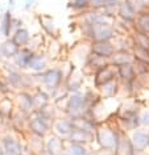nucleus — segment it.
Listing matches in <instances>:
<instances>
[{
  "label": "nucleus",
  "mask_w": 149,
  "mask_h": 155,
  "mask_svg": "<svg viewBox=\"0 0 149 155\" xmlns=\"http://www.w3.org/2000/svg\"><path fill=\"white\" fill-rule=\"evenodd\" d=\"M52 120L45 117L41 112L34 110L28 117V130L30 131V134L45 138L52 130Z\"/></svg>",
  "instance_id": "nucleus-1"
},
{
  "label": "nucleus",
  "mask_w": 149,
  "mask_h": 155,
  "mask_svg": "<svg viewBox=\"0 0 149 155\" xmlns=\"http://www.w3.org/2000/svg\"><path fill=\"white\" fill-rule=\"evenodd\" d=\"M23 147L21 141L12 134L5 133L0 135V149L3 155H21Z\"/></svg>",
  "instance_id": "nucleus-2"
},
{
  "label": "nucleus",
  "mask_w": 149,
  "mask_h": 155,
  "mask_svg": "<svg viewBox=\"0 0 149 155\" xmlns=\"http://www.w3.org/2000/svg\"><path fill=\"white\" fill-rule=\"evenodd\" d=\"M3 71H4V75L2 78L4 79L5 84L8 86L11 90L15 91H23V83H21V71L17 70L13 64L4 66L3 67Z\"/></svg>",
  "instance_id": "nucleus-3"
},
{
  "label": "nucleus",
  "mask_w": 149,
  "mask_h": 155,
  "mask_svg": "<svg viewBox=\"0 0 149 155\" xmlns=\"http://www.w3.org/2000/svg\"><path fill=\"white\" fill-rule=\"evenodd\" d=\"M15 107L19 112L24 113L26 116H30L34 112V104H33V96L29 91H17L16 100H15Z\"/></svg>",
  "instance_id": "nucleus-4"
},
{
  "label": "nucleus",
  "mask_w": 149,
  "mask_h": 155,
  "mask_svg": "<svg viewBox=\"0 0 149 155\" xmlns=\"http://www.w3.org/2000/svg\"><path fill=\"white\" fill-rule=\"evenodd\" d=\"M34 53L36 51L30 50L28 46H25V48H20L19 53L13 57V66L17 70H20V71H24V70H26V67H28V64H29L30 59L33 58Z\"/></svg>",
  "instance_id": "nucleus-5"
},
{
  "label": "nucleus",
  "mask_w": 149,
  "mask_h": 155,
  "mask_svg": "<svg viewBox=\"0 0 149 155\" xmlns=\"http://www.w3.org/2000/svg\"><path fill=\"white\" fill-rule=\"evenodd\" d=\"M91 26L92 38H95L96 42H106L112 37V28L108 24H102V22H95L90 25Z\"/></svg>",
  "instance_id": "nucleus-6"
},
{
  "label": "nucleus",
  "mask_w": 149,
  "mask_h": 155,
  "mask_svg": "<svg viewBox=\"0 0 149 155\" xmlns=\"http://www.w3.org/2000/svg\"><path fill=\"white\" fill-rule=\"evenodd\" d=\"M85 97L79 94H73L68 99V104H66V112L73 116V117H77L78 114L81 113V110L83 109L85 107Z\"/></svg>",
  "instance_id": "nucleus-7"
},
{
  "label": "nucleus",
  "mask_w": 149,
  "mask_h": 155,
  "mask_svg": "<svg viewBox=\"0 0 149 155\" xmlns=\"http://www.w3.org/2000/svg\"><path fill=\"white\" fill-rule=\"evenodd\" d=\"M52 129L54 131V135H57L58 138L68 139L70 131L73 129V125L70 120H58L52 124Z\"/></svg>",
  "instance_id": "nucleus-8"
},
{
  "label": "nucleus",
  "mask_w": 149,
  "mask_h": 155,
  "mask_svg": "<svg viewBox=\"0 0 149 155\" xmlns=\"http://www.w3.org/2000/svg\"><path fill=\"white\" fill-rule=\"evenodd\" d=\"M44 149L48 150L52 155H61L64 153V139L58 138L57 135H50L44 142Z\"/></svg>",
  "instance_id": "nucleus-9"
},
{
  "label": "nucleus",
  "mask_w": 149,
  "mask_h": 155,
  "mask_svg": "<svg viewBox=\"0 0 149 155\" xmlns=\"http://www.w3.org/2000/svg\"><path fill=\"white\" fill-rule=\"evenodd\" d=\"M12 11L7 9L0 13V29H2V37L9 38L12 34Z\"/></svg>",
  "instance_id": "nucleus-10"
},
{
  "label": "nucleus",
  "mask_w": 149,
  "mask_h": 155,
  "mask_svg": "<svg viewBox=\"0 0 149 155\" xmlns=\"http://www.w3.org/2000/svg\"><path fill=\"white\" fill-rule=\"evenodd\" d=\"M30 38L32 37H30V33L26 28H20L11 34V40H12L19 48H25V46H28L30 42Z\"/></svg>",
  "instance_id": "nucleus-11"
},
{
  "label": "nucleus",
  "mask_w": 149,
  "mask_h": 155,
  "mask_svg": "<svg viewBox=\"0 0 149 155\" xmlns=\"http://www.w3.org/2000/svg\"><path fill=\"white\" fill-rule=\"evenodd\" d=\"M46 67H48V59H46V57L34 53V55L30 59L26 70H29L32 72H41V71H45Z\"/></svg>",
  "instance_id": "nucleus-12"
},
{
  "label": "nucleus",
  "mask_w": 149,
  "mask_h": 155,
  "mask_svg": "<svg viewBox=\"0 0 149 155\" xmlns=\"http://www.w3.org/2000/svg\"><path fill=\"white\" fill-rule=\"evenodd\" d=\"M33 96V104H34V110L42 109V108L48 107L50 103V96L45 90H37L34 94H32Z\"/></svg>",
  "instance_id": "nucleus-13"
},
{
  "label": "nucleus",
  "mask_w": 149,
  "mask_h": 155,
  "mask_svg": "<svg viewBox=\"0 0 149 155\" xmlns=\"http://www.w3.org/2000/svg\"><path fill=\"white\" fill-rule=\"evenodd\" d=\"M90 138H91L90 131L83 130V129H77V127H73L68 137L70 143H79V145H82L85 142H88Z\"/></svg>",
  "instance_id": "nucleus-14"
},
{
  "label": "nucleus",
  "mask_w": 149,
  "mask_h": 155,
  "mask_svg": "<svg viewBox=\"0 0 149 155\" xmlns=\"http://www.w3.org/2000/svg\"><path fill=\"white\" fill-rule=\"evenodd\" d=\"M19 50H20V48L11 40V37L5 38L2 42V51H3V58L4 59H13V57L19 53Z\"/></svg>",
  "instance_id": "nucleus-15"
},
{
  "label": "nucleus",
  "mask_w": 149,
  "mask_h": 155,
  "mask_svg": "<svg viewBox=\"0 0 149 155\" xmlns=\"http://www.w3.org/2000/svg\"><path fill=\"white\" fill-rule=\"evenodd\" d=\"M15 110H16L15 109V103L8 96H5L4 99L0 100V114H2V117L4 118L5 121H8L11 118V116L13 114Z\"/></svg>",
  "instance_id": "nucleus-16"
},
{
  "label": "nucleus",
  "mask_w": 149,
  "mask_h": 155,
  "mask_svg": "<svg viewBox=\"0 0 149 155\" xmlns=\"http://www.w3.org/2000/svg\"><path fill=\"white\" fill-rule=\"evenodd\" d=\"M92 51L100 57H109V55H112L113 49H112L111 45L107 44V42H98V44L94 45Z\"/></svg>",
  "instance_id": "nucleus-17"
},
{
  "label": "nucleus",
  "mask_w": 149,
  "mask_h": 155,
  "mask_svg": "<svg viewBox=\"0 0 149 155\" xmlns=\"http://www.w3.org/2000/svg\"><path fill=\"white\" fill-rule=\"evenodd\" d=\"M40 24L42 26V29L45 30L49 36H54L56 34V25H54V20L50 16H40Z\"/></svg>",
  "instance_id": "nucleus-18"
},
{
  "label": "nucleus",
  "mask_w": 149,
  "mask_h": 155,
  "mask_svg": "<svg viewBox=\"0 0 149 155\" xmlns=\"http://www.w3.org/2000/svg\"><path fill=\"white\" fill-rule=\"evenodd\" d=\"M113 78V72L112 70L108 67V66H106L104 68H102L99 74H98L96 76V84H107L108 82H111Z\"/></svg>",
  "instance_id": "nucleus-19"
},
{
  "label": "nucleus",
  "mask_w": 149,
  "mask_h": 155,
  "mask_svg": "<svg viewBox=\"0 0 149 155\" xmlns=\"http://www.w3.org/2000/svg\"><path fill=\"white\" fill-rule=\"evenodd\" d=\"M133 143H135L136 149L144 150L145 147H147V145H148V135L144 134V133H140V131H137V133L133 135Z\"/></svg>",
  "instance_id": "nucleus-20"
},
{
  "label": "nucleus",
  "mask_w": 149,
  "mask_h": 155,
  "mask_svg": "<svg viewBox=\"0 0 149 155\" xmlns=\"http://www.w3.org/2000/svg\"><path fill=\"white\" fill-rule=\"evenodd\" d=\"M133 13H135V12L129 8L127 3H124V4L120 5V15L125 18V20H129V21L133 20Z\"/></svg>",
  "instance_id": "nucleus-21"
},
{
  "label": "nucleus",
  "mask_w": 149,
  "mask_h": 155,
  "mask_svg": "<svg viewBox=\"0 0 149 155\" xmlns=\"http://www.w3.org/2000/svg\"><path fill=\"white\" fill-rule=\"evenodd\" d=\"M88 5V0H70L69 7L74 9H83Z\"/></svg>",
  "instance_id": "nucleus-22"
},
{
  "label": "nucleus",
  "mask_w": 149,
  "mask_h": 155,
  "mask_svg": "<svg viewBox=\"0 0 149 155\" xmlns=\"http://www.w3.org/2000/svg\"><path fill=\"white\" fill-rule=\"evenodd\" d=\"M137 24H139L140 29L143 30V32H149V15H143V16H140Z\"/></svg>",
  "instance_id": "nucleus-23"
},
{
  "label": "nucleus",
  "mask_w": 149,
  "mask_h": 155,
  "mask_svg": "<svg viewBox=\"0 0 149 155\" xmlns=\"http://www.w3.org/2000/svg\"><path fill=\"white\" fill-rule=\"evenodd\" d=\"M120 74L124 79L125 78H127V79H131V78L133 76V68L129 64H123L121 68H120Z\"/></svg>",
  "instance_id": "nucleus-24"
},
{
  "label": "nucleus",
  "mask_w": 149,
  "mask_h": 155,
  "mask_svg": "<svg viewBox=\"0 0 149 155\" xmlns=\"http://www.w3.org/2000/svg\"><path fill=\"white\" fill-rule=\"evenodd\" d=\"M125 3H127V2H125ZM127 4H128L129 8L135 12V11H140L141 8H143L144 2H143V0H133V3H127Z\"/></svg>",
  "instance_id": "nucleus-25"
},
{
  "label": "nucleus",
  "mask_w": 149,
  "mask_h": 155,
  "mask_svg": "<svg viewBox=\"0 0 149 155\" xmlns=\"http://www.w3.org/2000/svg\"><path fill=\"white\" fill-rule=\"evenodd\" d=\"M139 46L144 49L149 48V38L145 34H139Z\"/></svg>",
  "instance_id": "nucleus-26"
},
{
  "label": "nucleus",
  "mask_w": 149,
  "mask_h": 155,
  "mask_svg": "<svg viewBox=\"0 0 149 155\" xmlns=\"http://www.w3.org/2000/svg\"><path fill=\"white\" fill-rule=\"evenodd\" d=\"M20 28H23V20L19 17H12V33Z\"/></svg>",
  "instance_id": "nucleus-27"
},
{
  "label": "nucleus",
  "mask_w": 149,
  "mask_h": 155,
  "mask_svg": "<svg viewBox=\"0 0 149 155\" xmlns=\"http://www.w3.org/2000/svg\"><path fill=\"white\" fill-rule=\"evenodd\" d=\"M36 4H37V0H24V5L23 7H24L25 11H30Z\"/></svg>",
  "instance_id": "nucleus-28"
},
{
  "label": "nucleus",
  "mask_w": 149,
  "mask_h": 155,
  "mask_svg": "<svg viewBox=\"0 0 149 155\" xmlns=\"http://www.w3.org/2000/svg\"><path fill=\"white\" fill-rule=\"evenodd\" d=\"M106 4V0H88V5H92L95 8H100Z\"/></svg>",
  "instance_id": "nucleus-29"
},
{
  "label": "nucleus",
  "mask_w": 149,
  "mask_h": 155,
  "mask_svg": "<svg viewBox=\"0 0 149 155\" xmlns=\"http://www.w3.org/2000/svg\"><path fill=\"white\" fill-rule=\"evenodd\" d=\"M143 124H145V125H149V113H145L143 116Z\"/></svg>",
  "instance_id": "nucleus-30"
},
{
  "label": "nucleus",
  "mask_w": 149,
  "mask_h": 155,
  "mask_svg": "<svg viewBox=\"0 0 149 155\" xmlns=\"http://www.w3.org/2000/svg\"><path fill=\"white\" fill-rule=\"evenodd\" d=\"M16 5V0H8V9L12 11V8H15Z\"/></svg>",
  "instance_id": "nucleus-31"
},
{
  "label": "nucleus",
  "mask_w": 149,
  "mask_h": 155,
  "mask_svg": "<svg viewBox=\"0 0 149 155\" xmlns=\"http://www.w3.org/2000/svg\"><path fill=\"white\" fill-rule=\"evenodd\" d=\"M106 3H107L108 5H116L117 3H119V0H106Z\"/></svg>",
  "instance_id": "nucleus-32"
},
{
  "label": "nucleus",
  "mask_w": 149,
  "mask_h": 155,
  "mask_svg": "<svg viewBox=\"0 0 149 155\" xmlns=\"http://www.w3.org/2000/svg\"><path fill=\"white\" fill-rule=\"evenodd\" d=\"M5 122H7V121H5V120L3 118V117H2V114H0V130L3 129V126L5 125Z\"/></svg>",
  "instance_id": "nucleus-33"
},
{
  "label": "nucleus",
  "mask_w": 149,
  "mask_h": 155,
  "mask_svg": "<svg viewBox=\"0 0 149 155\" xmlns=\"http://www.w3.org/2000/svg\"><path fill=\"white\" fill-rule=\"evenodd\" d=\"M4 61V58H3V51H2V41H0V62Z\"/></svg>",
  "instance_id": "nucleus-34"
},
{
  "label": "nucleus",
  "mask_w": 149,
  "mask_h": 155,
  "mask_svg": "<svg viewBox=\"0 0 149 155\" xmlns=\"http://www.w3.org/2000/svg\"><path fill=\"white\" fill-rule=\"evenodd\" d=\"M0 155H3V153H2V149H0Z\"/></svg>",
  "instance_id": "nucleus-35"
},
{
  "label": "nucleus",
  "mask_w": 149,
  "mask_h": 155,
  "mask_svg": "<svg viewBox=\"0 0 149 155\" xmlns=\"http://www.w3.org/2000/svg\"><path fill=\"white\" fill-rule=\"evenodd\" d=\"M148 143H149V137H148Z\"/></svg>",
  "instance_id": "nucleus-36"
},
{
  "label": "nucleus",
  "mask_w": 149,
  "mask_h": 155,
  "mask_svg": "<svg viewBox=\"0 0 149 155\" xmlns=\"http://www.w3.org/2000/svg\"><path fill=\"white\" fill-rule=\"evenodd\" d=\"M0 64H2V62H0Z\"/></svg>",
  "instance_id": "nucleus-37"
}]
</instances>
